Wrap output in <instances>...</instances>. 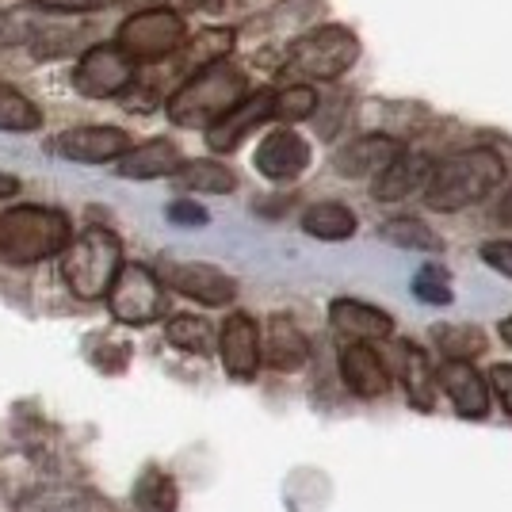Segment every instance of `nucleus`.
<instances>
[{"label":"nucleus","instance_id":"1","mask_svg":"<svg viewBox=\"0 0 512 512\" xmlns=\"http://www.w3.org/2000/svg\"><path fill=\"white\" fill-rule=\"evenodd\" d=\"M501 180H505L501 153L474 146V150L451 153L440 165H432L425 184V203L440 214H455L493 195L501 188Z\"/></svg>","mask_w":512,"mask_h":512},{"label":"nucleus","instance_id":"2","mask_svg":"<svg viewBox=\"0 0 512 512\" xmlns=\"http://www.w3.org/2000/svg\"><path fill=\"white\" fill-rule=\"evenodd\" d=\"M245 96H249V73L226 58V62H214L207 69H199L195 77H188L169 96L165 111H169V119L176 127L211 130Z\"/></svg>","mask_w":512,"mask_h":512},{"label":"nucleus","instance_id":"3","mask_svg":"<svg viewBox=\"0 0 512 512\" xmlns=\"http://www.w3.org/2000/svg\"><path fill=\"white\" fill-rule=\"evenodd\" d=\"M69 241H73V222L58 207L20 203V207L0 211V260L12 268L62 256Z\"/></svg>","mask_w":512,"mask_h":512},{"label":"nucleus","instance_id":"4","mask_svg":"<svg viewBox=\"0 0 512 512\" xmlns=\"http://www.w3.org/2000/svg\"><path fill=\"white\" fill-rule=\"evenodd\" d=\"M119 268H123V241L107 226H88L85 234L73 237L69 249L62 253L65 287L85 302L107 299Z\"/></svg>","mask_w":512,"mask_h":512},{"label":"nucleus","instance_id":"5","mask_svg":"<svg viewBox=\"0 0 512 512\" xmlns=\"http://www.w3.org/2000/svg\"><path fill=\"white\" fill-rule=\"evenodd\" d=\"M356 58H360L356 31L344 23H325L291 46L283 69L295 77V85H310V81H333V77L348 73Z\"/></svg>","mask_w":512,"mask_h":512},{"label":"nucleus","instance_id":"6","mask_svg":"<svg viewBox=\"0 0 512 512\" xmlns=\"http://www.w3.org/2000/svg\"><path fill=\"white\" fill-rule=\"evenodd\" d=\"M188 39V23L176 8H142L119 23L115 46L130 62H165Z\"/></svg>","mask_w":512,"mask_h":512},{"label":"nucleus","instance_id":"7","mask_svg":"<svg viewBox=\"0 0 512 512\" xmlns=\"http://www.w3.org/2000/svg\"><path fill=\"white\" fill-rule=\"evenodd\" d=\"M138 81V65L115 43H96L81 50L77 69H73V88L88 100H115L127 96Z\"/></svg>","mask_w":512,"mask_h":512},{"label":"nucleus","instance_id":"8","mask_svg":"<svg viewBox=\"0 0 512 512\" xmlns=\"http://www.w3.org/2000/svg\"><path fill=\"white\" fill-rule=\"evenodd\" d=\"M111 318L123 325H150L165 314V287L146 264H123L107 291Z\"/></svg>","mask_w":512,"mask_h":512},{"label":"nucleus","instance_id":"9","mask_svg":"<svg viewBox=\"0 0 512 512\" xmlns=\"http://www.w3.org/2000/svg\"><path fill=\"white\" fill-rule=\"evenodd\" d=\"M161 287H169L184 299L199 302V306H230L237 299V279L226 276L214 264H199V260H165L157 268Z\"/></svg>","mask_w":512,"mask_h":512},{"label":"nucleus","instance_id":"10","mask_svg":"<svg viewBox=\"0 0 512 512\" xmlns=\"http://www.w3.org/2000/svg\"><path fill=\"white\" fill-rule=\"evenodd\" d=\"M218 360L226 367L230 379H241L249 383L260 371V325H256L249 314H230L218 329Z\"/></svg>","mask_w":512,"mask_h":512},{"label":"nucleus","instance_id":"11","mask_svg":"<svg viewBox=\"0 0 512 512\" xmlns=\"http://www.w3.org/2000/svg\"><path fill=\"white\" fill-rule=\"evenodd\" d=\"M253 165L260 176H268L276 184L299 180L302 172L310 169V142L302 134H295L291 127H279L260 138V146L253 153Z\"/></svg>","mask_w":512,"mask_h":512},{"label":"nucleus","instance_id":"12","mask_svg":"<svg viewBox=\"0 0 512 512\" xmlns=\"http://www.w3.org/2000/svg\"><path fill=\"white\" fill-rule=\"evenodd\" d=\"M337 367H341L344 386L356 398H383L390 390V367L383 363V356L363 341H341L337 348Z\"/></svg>","mask_w":512,"mask_h":512},{"label":"nucleus","instance_id":"13","mask_svg":"<svg viewBox=\"0 0 512 512\" xmlns=\"http://www.w3.org/2000/svg\"><path fill=\"white\" fill-rule=\"evenodd\" d=\"M436 386H444V394L451 398V406L459 417L467 421H482L490 413V383L474 363H455L444 360L436 371Z\"/></svg>","mask_w":512,"mask_h":512},{"label":"nucleus","instance_id":"14","mask_svg":"<svg viewBox=\"0 0 512 512\" xmlns=\"http://www.w3.org/2000/svg\"><path fill=\"white\" fill-rule=\"evenodd\" d=\"M272 96L276 92H249L234 111H226L211 130H207V146L214 153H234L245 134H253L264 119H272Z\"/></svg>","mask_w":512,"mask_h":512},{"label":"nucleus","instance_id":"15","mask_svg":"<svg viewBox=\"0 0 512 512\" xmlns=\"http://www.w3.org/2000/svg\"><path fill=\"white\" fill-rule=\"evenodd\" d=\"M130 150L127 130L119 127H73L58 138V153L81 165H104V161H119Z\"/></svg>","mask_w":512,"mask_h":512},{"label":"nucleus","instance_id":"16","mask_svg":"<svg viewBox=\"0 0 512 512\" xmlns=\"http://www.w3.org/2000/svg\"><path fill=\"white\" fill-rule=\"evenodd\" d=\"M329 325L341 333V341H386L394 333V318L360 299H333L329 302Z\"/></svg>","mask_w":512,"mask_h":512},{"label":"nucleus","instance_id":"17","mask_svg":"<svg viewBox=\"0 0 512 512\" xmlns=\"http://www.w3.org/2000/svg\"><path fill=\"white\" fill-rule=\"evenodd\" d=\"M428 172H432V161H428L425 153H417L406 146V150L398 153V157L375 176L371 195H375L379 203H402V199H409V195L425 192Z\"/></svg>","mask_w":512,"mask_h":512},{"label":"nucleus","instance_id":"18","mask_svg":"<svg viewBox=\"0 0 512 512\" xmlns=\"http://www.w3.org/2000/svg\"><path fill=\"white\" fill-rule=\"evenodd\" d=\"M394 367H398V379L406 386V398L413 409L421 413H432L436 409V367L428 360V352L413 341H398L394 344Z\"/></svg>","mask_w":512,"mask_h":512},{"label":"nucleus","instance_id":"19","mask_svg":"<svg viewBox=\"0 0 512 512\" xmlns=\"http://www.w3.org/2000/svg\"><path fill=\"white\" fill-rule=\"evenodd\" d=\"M406 150L402 138H386V134H363L356 142H348L341 153H337V176H348V180H360V176H379V172Z\"/></svg>","mask_w":512,"mask_h":512},{"label":"nucleus","instance_id":"20","mask_svg":"<svg viewBox=\"0 0 512 512\" xmlns=\"http://www.w3.org/2000/svg\"><path fill=\"white\" fill-rule=\"evenodd\" d=\"M260 360H268V367L291 375V371L310 363V341H306V333L295 321L276 314L268 321V329L260 333Z\"/></svg>","mask_w":512,"mask_h":512},{"label":"nucleus","instance_id":"21","mask_svg":"<svg viewBox=\"0 0 512 512\" xmlns=\"http://www.w3.org/2000/svg\"><path fill=\"white\" fill-rule=\"evenodd\" d=\"M184 165V157L176 150V142L169 138H153V142H142V146H130L115 172L127 176V180H161V176H176V169Z\"/></svg>","mask_w":512,"mask_h":512},{"label":"nucleus","instance_id":"22","mask_svg":"<svg viewBox=\"0 0 512 512\" xmlns=\"http://www.w3.org/2000/svg\"><path fill=\"white\" fill-rule=\"evenodd\" d=\"M230 50H234V31L230 27H207L195 39H184V46L172 54L176 58V73L188 81L199 69H207L214 62H226Z\"/></svg>","mask_w":512,"mask_h":512},{"label":"nucleus","instance_id":"23","mask_svg":"<svg viewBox=\"0 0 512 512\" xmlns=\"http://www.w3.org/2000/svg\"><path fill=\"white\" fill-rule=\"evenodd\" d=\"M176 188L180 192H195V195H226L237 188V176L234 169L218 165V161H184L176 169Z\"/></svg>","mask_w":512,"mask_h":512},{"label":"nucleus","instance_id":"24","mask_svg":"<svg viewBox=\"0 0 512 512\" xmlns=\"http://www.w3.org/2000/svg\"><path fill=\"white\" fill-rule=\"evenodd\" d=\"M302 230L318 241H348L356 234V211L344 203H314L302 214Z\"/></svg>","mask_w":512,"mask_h":512},{"label":"nucleus","instance_id":"25","mask_svg":"<svg viewBox=\"0 0 512 512\" xmlns=\"http://www.w3.org/2000/svg\"><path fill=\"white\" fill-rule=\"evenodd\" d=\"M432 341H436L444 360H455V363H474L478 356H486V344H490L478 325H459V321L432 325Z\"/></svg>","mask_w":512,"mask_h":512},{"label":"nucleus","instance_id":"26","mask_svg":"<svg viewBox=\"0 0 512 512\" xmlns=\"http://www.w3.org/2000/svg\"><path fill=\"white\" fill-rule=\"evenodd\" d=\"M379 237H383L386 245L409 249V253H440L444 249L440 234L432 226H425L421 218H390V222L379 226Z\"/></svg>","mask_w":512,"mask_h":512},{"label":"nucleus","instance_id":"27","mask_svg":"<svg viewBox=\"0 0 512 512\" xmlns=\"http://www.w3.org/2000/svg\"><path fill=\"white\" fill-rule=\"evenodd\" d=\"M165 337L172 348L180 352H192V356H211L218 337H214V325L207 318H195V314H176L165 325Z\"/></svg>","mask_w":512,"mask_h":512},{"label":"nucleus","instance_id":"28","mask_svg":"<svg viewBox=\"0 0 512 512\" xmlns=\"http://www.w3.org/2000/svg\"><path fill=\"white\" fill-rule=\"evenodd\" d=\"M176 505H180V490L165 470L150 467L138 478V486H134V509L138 512H176Z\"/></svg>","mask_w":512,"mask_h":512},{"label":"nucleus","instance_id":"29","mask_svg":"<svg viewBox=\"0 0 512 512\" xmlns=\"http://www.w3.org/2000/svg\"><path fill=\"white\" fill-rule=\"evenodd\" d=\"M39 127H43V111L31 104L20 88L0 81V130L27 134V130H39Z\"/></svg>","mask_w":512,"mask_h":512},{"label":"nucleus","instance_id":"30","mask_svg":"<svg viewBox=\"0 0 512 512\" xmlns=\"http://www.w3.org/2000/svg\"><path fill=\"white\" fill-rule=\"evenodd\" d=\"M318 111V92L314 85H287L283 92L272 96V115L283 123H302Z\"/></svg>","mask_w":512,"mask_h":512},{"label":"nucleus","instance_id":"31","mask_svg":"<svg viewBox=\"0 0 512 512\" xmlns=\"http://www.w3.org/2000/svg\"><path fill=\"white\" fill-rule=\"evenodd\" d=\"M413 295L428 306H448L455 295H451V279L440 264H425L417 276H413Z\"/></svg>","mask_w":512,"mask_h":512},{"label":"nucleus","instance_id":"32","mask_svg":"<svg viewBox=\"0 0 512 512\" xmlns=\"http://www.w3.org/2000/svg\"><path fill=\"white\" fill-rule=\"evenodd\" d=\"M27 35H31V12L27 8L0 12V46H27Z\"/></svg>","mask_w":512,"mask_h":512},{"label":"nucleus","instance_id":"33","mask_svg":"<svg viewBox=\"0 0 512 512\" xmlns=\"http://www.w3.org/2000/svg\"><path fill=\"white\" fill-rule=\"evenodd\" d=\"M35 12H54V16H85V12H100L115 0H23Z\"/></svg>","mask_w":512,"mask_h":512},{"label":"nucleus","instance_id":"34","mask_svg":"<svg viewBox=\"0 0 512 512\" xmlns=\"http://www.w3.org/2000/svg\"><path fill=\"white\" fill-rule=\"evenodd\" d=\"M169 222H176V226H207L211 222V214H207V207H199L195 199H188V195H180V199H172L169 203Z\"/></svg>","mask_w":512,"mask_h":512},{"label":"nucleus","instance_id":"35","mask_svg":"<svg viewBox=\"0 0 512 512\" xmlns=\"http://www.w3.org/2000/svg\"><path fill=\"white\" fill-rule=\"evenodd\" d=\"M478 253H482V260L490 264L493 272H501L505 279H512V241H501V237H497V241H486Z\"/></svg>","mask_w":512,"mask_h":512},{"label":"nucleus","instance_id":"36","mask_svg":"<svg viewBox=\"0 0 512 512\" xmlns=\"http://www.w3.org/2000/svg\"><path fill=\"white\" fill-rule=\"evenodd\" d=\"M486 383H490V394H497L501 409L512 417V363H497L490 375H486Z\"/></svg>","mask_w":512,"mask_h":512},{"label":"nucleus","instance_id":"37","mask_svg":"<svg viewBox=\"0 0 512 512\" xmlns=\"http://www.w3.org/2000/svg\"><path fill=\"white\" fill-rule=\"evenodd\" d=\"M8 195H20V180L12 172H0V199H8Z\"/></svg>","mask_w":512,"mask_h":512},{"label":"nucleus","instance_id":"38","mask_svg":"<svg viewBox=\"0 0 512 512\" xmlns=\"http://www.w3.org/2000/svg\"><path fill=\"white\" fill-rule=\"evenodd\" d=\"M180 8H195V12H218L222 0H176Z\"/></svg>","mask_w":512,"mask_h":512},{"label":"nucleus","instance_id":"39","mask_svg":"<svg viewBox=\"0 0 512 512\" xmlns=\"http://www.w3.org/2000/svg\"><path fill=\"white\" fill-rule=\"evenodd\" d=\"M501 341H505L512 348V314L505 321H501Z\"/></svg>","mask_w":512,"mask_h":512},{"label":"nucleus","instance_id":"40","mask_svg":"<svg viewBox=\"0 0 512 512\" xmlns=\"http://www.w3.org/2000/svg\"><path fill=\"white\" fill-rule=\"evenodd\" d=\"M497 214H501V218H505V222H512V192L505 195V203H501V211H497Z\"/></svg>","mask_w":512,"mask_h":512}]
</instances>
